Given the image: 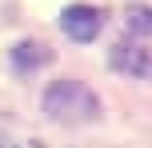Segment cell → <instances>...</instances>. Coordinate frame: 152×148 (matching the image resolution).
Masks as SVG:
<instances>
[{
    "label": "cell",
    "mask_w": 152,
    "mask_h": 148,
    "mask_svg": "<svg viewBox=\"0 0 152 148\" xmlns=\"http://www.w3.org/2000/svg\"><path fill=\"white\" fill-rule=\"evenodd\" d=\"M44 112L48 120L56 124H84V120H96L100 112V100L88 84L80 80H56L52 88L44 92Z\"/></svg>",
    "instance_id": "1"
},
{
    "label": "cell",
    "mask_w": 152,
    "mask_h": 148,
    "mask_svg": "<svg viewBox=\"0 0 152 148\" xmlns=\"http://www.w3.org/2000/svg\"><path fill=\"white\" fill-rule=\"evenodd\" d=\"M60 28L68 32L76 44H88V40L100 36V28H104V16H100V8L92 4H72L60 12Z\"/></svg>",
    "instance_id": "2"
},
{
    "label": "cell",
    "mask_w": 152,
    "mask_h": 148,
    "mask_svg": "<svg viewBox=\"0 0 152 148\" xmlns=\"http://www.w3.org/2000/svg\"><path fill=\"white\" fill-rule=\"evenodd\" d=\"M108 64L116 72H128V76H152V52L136 40H120V44L108 52Z\"/></svg>",
    "instance_id": "3"
},
{
    "label": "cell",
    "mask_w": 152,
    "mask_h": 148,
    "mask_svg": "<svg viewBox=\"0 0 152 148\" xmlns=\"http://www.w3.org/2000/svg\"><path fill=\"white\" fill-rule=\"evenodd\" d=\"M12 60H16V68L24 72V68H40V64L48 60V52L40 44H32V40H20V44L12 48Z\"/></svg>",
    "instance_id": "4"
},
{
    "label": "cell",
    "mask_w": 152,
    "mask_h": 148,
    "mask_svg": "<svg viewBox=\"0 0 152 148\" xmlns=\"http://www.w3.org/2000/svg\"><path fill=\"white\" fill-rule=\"evenodd\" d=\"M124 24H128L136 36H152V8H144V4H132L128 12H124Z\"/></svg>",
    "instance_id": "5"
},
{
    "label": "cell",
    "mask_w": 152,
    "mask_h": 148,
    "mask_svg": "<svg viewBox=\"0 0 152 148\" xmlns=\"http://www.w3.org/2000/svg\"><path fill=\"white\" fill-rule=\"evenodd\" d=\"M0 148H8V140H0Z\"/></svg>",
    "instance_id": "6"
}]
</instances>
